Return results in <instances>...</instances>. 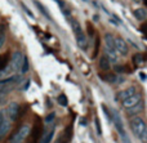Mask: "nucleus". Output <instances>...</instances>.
I'll return each instance as SVG.
<instances>
[{"label": "nucleus", "mask_w": 147, "mask_h": 143, "mask_svg": "<svg viewBox=\"0 0 147 143\" xmlns=\"http://www.w3.org/2000/svg\"><path fill=\"white\" fill-rule=\"evenodd\" d=\"M121 105H123V107L125 108V111H127L129 115H136L137 116L138 113L143 111V98H142V95L137 92V93H134L133 95H130V97L123 99Z\"/></svg>", "instance_id": "1"}, {"label": "nucleus", "mask_w": 147, "mask_h": 143, "mask_svg": "<svg viewBox=\"0 0 147 143\" xmlns=\"http://www.w3.org/2000/svg\"><path fill=\"white\" fill-rule=\"evenodd\" d=\"M130 129L142 143H147V124L141 116H134L130 119Z\"/></svg>", "instance_id": "2"}, {"label": "nucleus", "mask_w": 147, "mask_h": 143, "mask_svg": "<svg viewBox=\"0 0 147 143\" xmlns=\"http://www.w3.org/2000/svg\"><path fill=\"white\" fill-rule=\"evenodd\" d=\"M111 119L114 120V124H115V128H116V132L119 133L120 136V139L123 141V143H132L127 134V130H125V126H124V123H123V119L121 116L119 115L117 111H112L111 113Z\"/></svg>", "instance_id": "3"}, {"label": "nucleus", "mask_w": 147, "mask_h": 143, "mask_svg": "<svg viewBox=\"0 0 147 143\" xmlns=\"http://www.w3.org/2000/svg\"><path fill=\"white\" fill-rule=\"evenodd\" d=\"M23 57H25V56H23L21 52H14V53H13V56H12V58L9 59L10 63H8V64H9V67L7 66L8 68H4L1 72H4V75H9V76H12L10 74H16V72L21 68V66H22Z\"/></svg>", "instance_id": "4"}, {"label": "nucleus", "mask_w": 147, "mask_h": 143, "mask_svg": "<svg viewBox=\"0 0 147 143\" xmlns=\"http://www.w3.org/2000/svg\"><path fill=\"white\" fill-rule=\"evenodd\" d=\"M114 36L111 34H106L105 35V50L106 54L105 56L109 58L110 62H117V52L115 49V43H114Z\"/></svg>", "instance_id": "5"}, {"label": "nucleus", "mask_w": 147, "mask_h": 143, "mask_svg": "<svg viewBox=\"0 0 147 143\" xmlns=\"http://www.w3.org/2000/svg\"><path fill=\"white\" fill-rule=\"evenodd\" d=\"M72 30H74V34H75V39H76L78 45L80 46L81 49H86V46H88V41H86L85 32L83 31V28H81L80 23H79L78 21H74L72 22Z\"/></svg>", "instance_id": "6"}, {"label": "nucleus", "mask_w": 147, "mask_h": 143, "mask_svg": "<svg viewBox=\"0 0 147 143\" xmlns=\"http://www.w3.org/2000/svg\"><path fill=\"white\" fill-rule=\"evenodd\" d=\"M12 128V121L7 116L5 110H0V139H3Z\"/></svg>", "instance_id": "7"}, {"label": "nucleus", "mask_w": 147, "mask_h": 143, "mask_svg": "<svg viewBox=\"0 0 147 143\" xmlns=\"http://www.w3.org/2000/svg\"><path fill=\"white\" fill-rule=\"evenodd\" d=\"M30 125H23L20 130L16 133V136L13 137V139L10 141V143H22L25 139H27L28 134H30Z\"/></svg>", "instance_id": "8"}, {"label": "nucleus", "mask_w": 147, "mask_h": 143, "mask_svg": "<svg viewBox=\"0 0 147 143\" xmlns=\"http://www.w3.org/2000/svg\"><path fill=\"white\" fill-rule=\"evenodd\" d=\"M114 43H115V49H116L117 53H119L120 56H127L128 52H129L127 41H125L123 38H119V36H117V38L114 39Z\"/></svg>", "instance_id": "9"}, {"label": "nucleus", "mask_w": 147, "mask_h": 143, "mask_svg": "<svg viewBox=\"0 0 147 143\" xmlns=\"http://www.w3.org/2000/svg\"><path fill=\"white\" fill-rule=\"evenodd\" d=\"M5 112H7V116L9 117L10 121H16L18 119V116H20V106H18V103L16 102L9 103Z\"/></svg>", "instance_id": "10"}, {"label": "nucleus", "mask_w": 147, "mask_h": 143, "mask_svg": "<svg viewBox=\"0 0 147 143\" xmlns=\"http://www.w3.org/2000/svg\"><path fill=\"white\" fill-rule=\"evenodd\" d=\"M137 92L138 90H137V88L136 87H129V88H127V89H124V90H121V92L117 93V99L123 101V99H125V98L133 95L134 93H137Z\"/></svg>", "instance_id": "11"}, {"label": "nucleus", "mask_w": 147, "mask_h": 143, "mask_svg": "<svg viewBox=\"0 0 147 143\" xmlns=\"http://www.w3.org/2000/svg\"><path fill=\"white\" fill-rule=\"evenodd\" d=\"M43 136V128L40 125H35L34 126V132H32V137L28 141V143H38L40 137Z\"/></svg>", "instance_id": "12"}, {"label": "nucleus", "mask_w": 147, "mask_h": 143, "mask_svg": "<svg viewBox=\"0 0 147 143\" xmlns=\"http://www.w3.org/2000/svg\"><path fill=\"white\" fill-rule=\"evenodd\" d=\"M54 133H56V130H54V129H51L48 133L43 134V136L40 137V139H39L38 143H51L54 138Z\"/></svg>", "instance_id": "13"}, {"label": "nucleus", "mask_w": 147, "mask_h": 143, "mask_svg": "<svg viewBox=\"0 0 147 143\" xmlns=\"http://www.w3.org/2000/svg\"><path fill=\"white\" fill-rule=\"evenodd\" d=\"M9 59H10L9 52H7V53H4V54H0V72L4 68H7L8 63H9Z\"/></svg>", "instance_id": "14"}, {"label": "nucleus", "mask_w": 147, "mask_h": 143, "mask_svg": "<svg viewBox=\"0 0 147 143\" xmlns=\"http://www.w3.org/2000/svg\"><path fill=\"white\" fill-rule=\"evenodd\" d=\"M134 15H136V18H137L138 21L145 22L146 17H147V12H146L145 8H137V9L134 10Z\"/></svg>", "instance_id": "15"}, {"label": "nucleus", "mask_w": 147, "mask_h": 143, "mask_svg": "<svg viewBox=\"0 0 147 143\" xmlns=\"http://www.w3.org/2000/svg\"><path fill=\"white\" fill-rule=\"evenodd\" d=\"M99 67H101V70H103V71H109L110 70V61L106 56L101 57V59H99Z\"/></svg>", "instance_id": "16"}, {"label": "nucleus", "mask_w": 147, "mask_h": 143, "mask_svg": "<svg viewBox=\"0 0 147 143\" xmlns=\"http://www.w3.org/2000/svg\"><path fill=\"white\" fill-rule=\"evenodd\" d=\"M143 62H145V57H143V54L137 53V54L133 56V63H134L136 66H141V64H143Z\"/></svg>", "instance_id": "17"}, {"label": "nucleus", "mask_w": 147, "mask_h": 143, "mask_svg": "<svg viewBox=\"0 0 147 143\" xmlns=\"http://www.w3.org/2000/svg\"><path fill=\"white\" fill-rule=\"evenodd\" d=\"M54 119H56V113H54V112H51L45 119H44V123L48 125V124H51L52 121H54Z\"/></svg>", "instance_id": "18"}, {"label": "nucleus", "mask_w": 147, "mask_h": 143, "mask_svg": "<svg viewBox=\"0 0 147 143\" xmlns=\"http://www.w3.org/2000/svg\"><path fill=\"white\" fill-rule=\"evenodd\" d=\"M35 4H36V5H38V7H39V9L41 10V13H43V14H45V17L48 18V19H51V14H49L48 12H47V9H45V8H43V5H41L40 3H39V1H35Z\"/></svg>", "instance_id": "19"}, {"label": "nucleus", "mask_w": 147, "mask_h": 143, "mask_svg": "<svg viewBox=\"0 0 147 143\" xmlns=\"http://www.w3.org/2000/svg\"><path fill=\"white\" fill-rule=\"evenodd\" d=\"M28 70V61L26 57H23V62H22V66H21V71L25 74V72H27Z\"/></svg>", "instance_id": "20"}, {"label": "nucleus", "mask_w": 147, "mask_h": 143, "mask_svg": "<svg viewBox=\"0 0 147 143\" xmlns=\"http://www.w3.org/2000/svg\"><path fill=\"white\" fill-rule=\"evenodd\" d=\"M58 103L61 106H63V107H65V106H67V98H66V95H65V94L59 95V97H58Z\"/></svg>", "instance_id": "21"}, {"label": "nucleus", "mask_w": 147, "mask_h": 143, "mask_svg": "<svg viewBox=\"0 0 147 143\" xmlns=\"http://www.w3.org/2000/svg\"><path fill=\"white\" fill-rule=\"evenodd\" d=\"M94 124H96V129H97V134L98 136H102V129H101V124H99L98 117L94 119Z\"/></svg>", "instance_id": "22"}, {"label": "nucleus", "mask_w": 147, "mask_h": 143, "mask_svg": "<svg viewBox=\"0 0 147 143\" xmlns=\"http://www.w3.org/2000/svg\"><path fill=\"white\" fill-rule=\"evenodd\" d=\"M102 110H103V112L106 113V116H107V117H109V119H111V113H110V111L107 110V107H106V106H105V105H102Z\"/></svg>", "instance_id": "23"}, {"label": "nucleus", "mask_w": 147, "mask_h": 143, "mask_svg": "<svg viewBox=\"0 0 147 143\" xmlns=\"http://www.w3.org/2000/svg\"><path fill=\"white\" fill-rule=\"evenodd\" d=\"M4 41H5V36L0 34V49H1V46H3V44H4Z\"/></svg>", "instance_id": "24"}, {"label": "nucleus", "mask_w": 147, "mask_h": 143, "mask_svg": "<svg viewBox=\"0 0 147 143\" xmlns=\"http://www.w3.org/2000/svg\"><path fill=\"white\" fill-rule=\"evenodd\" d=\"M140 76H141V79H142V80H146V76H145V74H143V72H141Z\"/></svg>", "instance_id": "25"}, {"label": "nucleus", "mask_w": 147, "mask_h": 143, "mask_svg": "<svg viewBox=\"0 0 147 143\" xmlns=\"http://www.w3.org/2000/svg\"><path fill=\"white\" fill-rule=\"evenodd\" d=\"M134 1H138V3H140V1H141V0H134Z\"/></svg>", "instance_id": "26"}]
</instances>
